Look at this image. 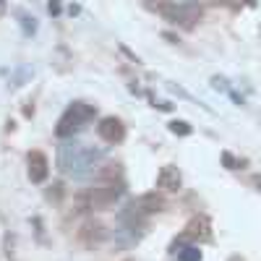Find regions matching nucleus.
<instances>
[{
	"mask_svg": "<svg viewBox=\"0 0 261 261\" xmlns=\"http://www.w3.org/2000/svg\"><path fill=\"white\" fill-rule=\"evenodd\" d=\"M60 196H63V183H55L50 191V199H60Z\"/></svg>",
	"mask_w": 261,
	"mask_h": 261,
	"instance_id": "obj_16",
	"label": "nucleus"
},
{
	"mask_svg": "<svg viewBox=\"0 0 261 261\" xmlns=\"http://www.w3.org/2000/svg\"><path fill=\"white\" fill-rule=\"evenodd\" d=\"M180 186H183V175H180L178 167L165 165V167L157 172V188H162V191H178Z\"/></svg>",
	"mask_w": 261,
	"mask_h": 261,
	"instance_id": "obj_8",
	"label": "nucleus"
},
{
	"mask_svg": "<svg viewBox=\"0 0 261 261\" xmlns=\"http://www.w3.org/2000/svg\"><path fill=\"white\" fill-rule=\"evenodd\" d=\"M0 3H3V0H0Z\"/></svg>",
	"mask_w": 261,
	"mask_h": 261,
	"instance_id": "obj_20",
	"label": "nucleus"
},
{
	"mask_svg": "<svg viewBox=\"0 0 261 261\" xmlns=\"http://www.w3.org/2000/svg\"><path fill=\"white\" fill-rule=\"evenodd\" d=\"M180 261H201V251L199 246H186V248H178L175 251Z\"/></svg>",
	"mask_w": 261,
	"mask_h": 261,
	"instance_id": "obj_11",
	"label": "nucleus"
},
{
	"mask_svg": "<svg viewBox=\"0 0 261 261\" xmlns=\"http://www.w3.org/2000/svg\"><path fill=\"white\" fill-rule=\"evenodd\" d=\"M162 16L167 21H172V24H180L183 29H193L201 21L204 8H201L199 0H183V3H178V6H167L162 11Z\"/></svg>",
	"mask_w": 261,
	"mask_h": 261,
	"instance_id": "obj_3",
	"label": "nucleus"
},
{
	"mask_svg": "<svg viewBox=\"0 0 261 261\" xmlns=\"http://www.w3.org/2000/svg\"><path fill=\"white\" fill-rule=\"evenodd\" d=\"M105 151L102 149H94L89 144H81V141H65L60 149H58V167L65 175H89V172L102 162Z\"/></svg>",
	"mask_w": 261,
	"mask_h": 261,
	"instance_id": "obj_1",
	"label": "nucleus"
},
{
	"mask_svg": "<svg viewBox=\"0 0 261 261\" xmlns=\"http://www.w3.org/2000/svg\"><path fill=\"white\" fill-rule=\"evenodd\" d=\"M170 130H172L175 136H191V134H193L191 123H186V120H172V123H170Z\"/></svg>",
	"mask_w": 261,
	"mask_h": 261,
	"instance_id": "obj_12",
	"label": "nucleus"
},
{
	"mask_svg": "<svg viewBox=\"0 0 261 261\" xmlns=\"http://www.w3.org/2000/svg\"><path fill=\"white\" fill-rule=\"evenodd\" d=\"M105 235H107V230L99 225V222H86L81 230H79V241L84 243V246H99L102 241H105Z\"/></svg>",
	"mask_w": 261,
	"mask_h": 261,
	"instance_id": "obj_9",
	"label": "nucleus"
},
{
	"mask_svg": "<svg viewBox=\"0 0 261 261\" xmlns=\"http://www.w3.org/2000/svg\"><path fill=\"white\" fill-rule=\"evenodd\" d=\"M243 3H246V6H256V0H243Z\"/></svg>",
	"mask_w": 261,
	"mask_h": 261,
	"instance_id": "obj_19",
	"label": "nucleus"
},
{
	"mask_svg": "<svg viewBox=\"0 0 261 261\" xmlns=\"http://www.w3.org/2000/svg\"><path fill=\"white\" fill-rule=\"evenodd\" d=\"M212 86H214V89H222V92H230L227 81H225V79H220V76H214V79H212Z\"/></svg>",
	"mask_w": 261,
	"mask_h": 261,
	"instance_id": "obj_15",
	"label": "nucleus"
},
{
	"mask_svg": "<svg viewBox=\"0 0 261 261\" xmlns=\"http://www.w3.org/2000/svg\"><path fill=\"white\" fill-rule=\"evenodd\" d=\"M193 238H201V241L209 238V220L206 217H196V220L188 222V227L183 232V241H193Z\"/></svg>",
	"mask_w": 261,
	"mask_h": 261,
	"instance_id": "obj_10",
	"label": "nucleus"
},
{
	"mask_svg": "<svg viewBox=\"0 0 261 261\" xmlns=\"http://www.w3.org/2000/svg\"><path fill=\"white\" fill-rule=\"evenodd\" d=\"M165 209V199L160 193H144V196H139V199H134L128 204V209H125V214H123V220H130V222H141V217H149V214H157V212H162ZM130 225V227H134Z\"/></svg>",
	"mask_w": 261,
	"mask_h": 261,
	"instance_id": "obj_4",
	"label": "nucleus"
},
{
	"mask_svg": "<svg viewBox=\"0 0 261 261\" xmlns=\"http://www.w3.org/2000/svg\"><path fill=\"white\" fill-rule=\"evenodd\" d=\"M50 175V162L42 151H29V178L32 183H45Z\"/></svg>",
	"mask_w": 261,
	"mask_h": 261,
	"instance_id": "obj_7",
	"label": "nucleus"
},
{
	"mask_svg": "<svg viewBox=\"0 0 261 261\" xmlns=\"http://www.w3.org/2000/svg\"><path fill=\"white\" fill-rule=\"evenodd\" d=\"M21 27H24V34H34V32H37L34 18H32V16H27V13H21Z\"/></svg>",
	"mask_w": 261,
	"mask_h": 261,
	"instance_id": "obj_13",
	"label": "nucleus"
},
{
	"mask_svg": "<svg viewBox=\"0 0 261 261\" xmlns=\"http://www.w3.org/2000/svg\"><path fill=\"white\" fill-rule=\"evenodd\" d=\"M97 115V107L94 105H84V102H73L68 110L63 113V118L58 120V128H55V134L60 139H68L73 136L76 130H81L86 123H89L92 118Z\"/></svg>",
	"mask_w": 261,
	"mask_h": 261,
	"instance_id": "obj_2",
	"label": "nucleus"
},
{
	"mask_svg": "<svg viewBox=\"0 0 261 261\" xmlns=\"http://www.w3.org/2000/svg\"><path fill=\"white\" fill-rule=\"evenodd\" d=\"M47 11H50L53 16H58V13H60V0H50V6H47Z\"/></svg>",
	"mask_w": 261,
	"mask_h": 261,
	"instance_id": "obj_17",
	"label": "nucleus"
},
{
	"mask_svg": "<svg viewBox=\"0 0 261 261\" xmlns=\"http://www.w3.org/2000/svg\"><path fill=\"white\" fill-rule=\"evenodd\" d=\"M251 183L256 186V191H261V175H253V178H251Z\"/></svg>",
	"mask_w": 261,
	"mask_h": 261,
	"instance_id": "obj_18",
	"label": "nucleus"
},
{
	"mask_svg": "<svg viewBox=\"0 0 261 261\" xmlns=\"http://www.w3.org/2000/svg\"><path fill=\"white\" fill-rule=\"evenodd\" d=\"M97 134H99V139L107 141V144H118V141L125 139V125H123L120 118H113V115H110V118H102V120H99Z\"/></svg>",
	"mask_w": 261,
	"mask_h": 261,
	"instance_id": "obj_6",
	"label": "nucleus"
},
{
	"mask_svg": "<svg viewBox=\"0 0 261 261\" xmlns=\"http://www.w3.org/2000/svg\"><path fill=\"white\" fill-rule=\"evenodd\" d=\"M222 162H225L227 170H238V162H235V157L230 154V151H222Z\"/></svg>",
	"mask_w": 261,
	"mask_h": 261,
	"instance_id": "obj_14",
	"label": "nucleus"
},
{
	"mask_svg": "<svg viewBox=\"0 0 261 261\" xmlns=\"http://www.w3.org/2000/svg\"><path fill=\"white\" fill-rule=\"evenodd\" d=\"M123 193L120 183H105V186H94L86 191V199H89V209H110Z\"/></svg>",
	"mask_w": 261,
	"mask_h": 261,
	"instance_id": "obj_5",
	"label": "nucleus"
}]
</instances>
